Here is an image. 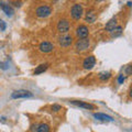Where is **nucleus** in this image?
Segmentation results:
<instances>
[{"label":"nucleus","mask_w":132,"mask_h":132,"mask_svg":"<svg viewBox=\"0 0 132 132\" xmlns=\"http://www.w3.org/2000/svg\"><path fill=\"white\" fill-rule=\"evenodd\" d=\"M51 109L54 111V112H59L60 110H62V106L61 105H57V104H54V105L51 107Z\"/></svg>","instance_id":"obj_19"},{"label":"nucleus","mask_w":132,"mask_h":132,"mask_svg":"<svg viewBox=\"0 0 132 132\" xmlns=\"http://www.w3.org/2000/svg\"><path fill=\"white\" fill-rule=\"evenodd\" d=\"M122 33H123L122 26H117V27L114 28V30L111 32V36H112V38H118V36L122 35Z\"/></svg>","instance_id":"obj_16"},{"label":"nucleus","mask_w":132,"mask_h":132,"mask_svg":"<svg viewBox=\"0 0 132 132\" xmlns=\"http://www.w3.org/2000/svg\"><path fill=\"white\" fill-rule=\"evenodd\" d=\"M117 27V18L116 16H113L112 19H110L108 22L106 23V26H105V30L107 32H112L114 30V28Z\"/></svg>","instance_id":"obj_13"},{"label":"nucleus","mask_w":132,"mask_h":132,"mask_svg":"<svg viewBox=\"0 0 132 132\" xmlns=\"http://www.w3.org/2000/svg\"><path fill=\"white\" fill-rule=\"evenodd\" d=\"M90 46V41L89 39H78L76 42H75V50H76V52H85V51H87V50L89 48Z\"/></svg>","instance_id":"obj_5"},{"label":"nucleus","mask_w":132,"mask_h":132,"mask_svg":"<svg viewBox=\"0 0 132 132\" xmlns=\"http://www.w3.org/2000/svg\"><path fill=\"white\" fill-rule=\"evenodd\" d=\"M94 118H96L97 120H100V121H113V118L111 117V116H108L106 113H101V112L94 113Z\"/></svg>","instance_id":"obj_14"},{"label":"nucleus","mask_w":132,"mask_h":132,"mask_svg":"<svg viewBox=\"0 0 132 132\" xmlns=\"http://www.w3.org/2000/svg\"><path fill=\"white\" fill-rule=\"evenodd\" d=\"M39 50L42 53H51L54 50V45H53V43L48 42V41H43V42L40 43Z\"/></svg>","instance_id":"obj_9"},{"label":"nucleus","mask_w":132,"mask_h":132,"mask_svg":"<svg viewBox=\"0 0 132 132\" xmlns=\"http://www.w3.org/2000/svg\"><path fill=\"white\" fill-rule=\"evenodd\" d=\"M0 8L2 9V11L5 12V13L8 15V16H12L14 13V9L12 8L10 5H8V3H5V2H0Z\"/></svg>","instance_id":"obj_11"},{"label":"nucleus","mask_w":132,"mask_h":132,"mask_svg":"<svg viewBox=\"0 0 132 132\" xmlns=\"http://www.w3.org/2000/svg\"><path fill=\"white\" fill-rule=\"evenodd\" d=\"M97 19V13L95 12V10H88L87 13L85 14V21L88 22V23H94L95 21H96Z\"/></svg>","instance_id":"obj_12"},{"label":"nucleus","mask_w":132,"mask_h":132,"mask_svg":"<svg viewBox=\"0 0 132 132\" xmlns=\"http://www.w3.org/2000/svg\"><path fill=\"white\" fill-rule=\"evenodd\" d=\"M110 77H111V73H110V72H104V73H100V74H99V79L102 80V81L108 80Z\"/></svg>","instance_id":"obj_18"},{"label":"nucleus","mask_w":132,"mask_h":132,"mask_svg":"<svg viewBox=\"0 0 132 132\" xmlns=\"http://www.w3.org/2000/svg\"><path fill=\"white\" fill-rule=\"evenodd\" d=\"M50 130H51V128L47 123H40L36 132H50Z\"/></svg>","instance_id":"obj_17"},{"label":"nucleus","mask_w":132,"mask_h":132,"mask_svg":"<svg viewBox=\"0 0 132 132\" xmlns=\"http://www.w3.org/2000/svg\"><path fill=\"white\" fill-rule=\"evenodd\" d=\"M69 29H71V23H69L68 19L66 18H62L59 20L57 22V26H56V30L61 34H67Z\"/></svg>","instance_id":"obj_3"},{"label":"nucleus","mask_w":132,"mask_h":132,"mask_svg":"<svg viewBox=\"0 0 132 132\" xmlns=\"http://www.w3.org/2000/svg\"><path fill=\"white\" fill-rule=\"evenodd\" d=\"M51 13H52V8L48 5H40L35 9V15L41 19L47 18V16L51 15Z\"/></svg>","instance_id":"obj_1"},{"label":"nucleus","mask_w":132,"mask_h":132,"mask_svg":"<svg viewBox=\"0 0 132 132\" xmlns=\"http://www.w3.org/2000/svg\"><path fill=\"white\" fill-rule=\"evenodd\" d=\"M10 3H12V5H13L14 7H21V1H11Z\"/></svg>","instance_id":"obj_23"},{"label":"nucleus","mask_w":132,"mask_h":132,"mask_svg":"<svg viewBox=\"0 0 132 132\" xmlns=\"http://www.w3.org/2000/svg\"><path fill=\"white\" fill-rule=\"evenodd\" d=\"M82 15H84V7L80 3H74L71 8V16L78 21V20H80L82 18Z\"/></svg>","instance_id":"obj_2"},{"label":"nucleus","mask_w":132,"mask_h":132,"mask_svg":"<svg viewBox=\"0 0 132 132\" xmlns=\"http://www.w3.org/2000/svg\"><path fill=\"white\" fill-rule=\"evenodd\" d=\"M75 33L78 39H87L89 35V29L85 24H80V26H78L76 28Z\"/></svg>","instance_id":"obj_7"},{"label":"nucleus","mask_w":132,"mask_h":132,"mask_svg":"<svg viewBox=\"0 0 132 132\" xmlns=\"http://www.w3.org/2000/svg\"><path fill=\"white\" fill-rule=\"evenodd\" d=\"M131 68H132L131 64L127 65V67H126V71H125V72H126V75H127V76H130V75H131V72H132V71H131Z\"/></svg>","instance_id":"obj_21"},{"label":"nucleus","mask_w":132,"mask_h":132,"mask_svg":"<svg viewBox=\"0 0 132 132\" xmlns=\"http://www.w3.org/2000/svg\"><path fill=\"white\" fill-rule=\"evenodd\" d=\"M33 97V94L30 92V90L27 89H19L15 90L11 94V98L12 99H20V98H31Z\"/></svg>","instance_id":"obj_6"},{"label":"nucleus","mask_w":132,"mask_h":132,"mask_svg":"<svg viewBox=\"0 0 132 132\" xmlns=\"http://www.w3.org/2000/svg\"><path fill=\"white\" fill-rule=\"evenodd\" d=\"M95 64H96V57L94 55H90L88 57H86L85 61L82 62V67L85 69H92Z\"/></svg>","instance_id":"obj_10"},{"label":"nucleus","mask_w":132,"mask_h":132,"mask_svg":"<svg viewBox=\"0 0 132 132\" xmlns=\"http://www.w3.org/2000/svg\"><path fill=\"white\" fill-rule=\"evenodd\" d=\"M127 6H128V7H131V1H128V2H127Z\"/></svg>","instance_id":"obj_25"},{"label":"nucleus","mask_w":132,"mask_h":132,"mask_svg":"<svg viewBox=\"0 0 132 132\" xmlns=\"http://www.w3.org/2000/svg\"><path fill=\"white\" fill-rule=\"evenodd\" d=\"M57 42L61 47H69L74 42V38L71 34H62L61 36H59L57 39Z\"/></svg>","instance_id":"obj_4"},{"label":"nucleus","mask_w":132,"mask_h":132,"mask_svg":"<svg viewBox=\"0 0 132 132\" xmlns=\"http://www.w3.org/2000/svg\"><path fill=\"white\" fill-rule=\"evenodd\" d=\"M38 127H39L38 123H35V125H33V126L31 127V131H33V132L36 131V130H38Z\"/></svg>","instance_id":"obj_24"},{"label":"nucleus","mask_w":132,"mask_h":132,"mask_svg":"<svg viewBox=\"0 0 132 132\" xmlns=\"http://www.w3.org/2000/svg\"><path fill=\"white\" fill-rule=\"evenodd\" d=\"M6 29H7V24H6V22L3 21V20L0 19V31H5Z\"/></svg>","instance_id":"obj_20"},{"label":"nucleus","mask_w":132,"mask_h":132,"mask_svg":"<svg viewBox=\"0 0 132 132\" xmlns=\"http://www.w3.org/2000/svg\"><path fill=\"white\" fill-rule=\"evenodd\" d=\"M48 68V64L47 63H45V64H41V65H39L38 67H36L35 69H34V75H40V74H42V73H44L46 69Z\"/></svg>","instance_id":"obj_15"},{"label":"nucleus","mask_w":132,"mask_h":132,"mask_svg":"<svg viewBox=\"0 0 132 132\" xmlns=\"http://www.w3.org/2000/svg\"><path fill=\"white\" fill-rule=\"evenodd\" d=\"M69 102H71L72 105H74V106L80 107V108H84V109H88V110H95L97 108V107L95 105H93V104L85 102V101H80V100H71Z\"/></svg>","instance_id":"obj_8"},{"label":"nucleus","mask_w":132,"mask_h":132,"mask_svg":"<svg viewBox=\"0 0 132 132\" xmlns=\"http://www.w3.org/2000/svg\"><path fill=\"white\" fill-rule=\"evenodd\" d=\"M126 80V76L123 75V74H120L119 75V77H118V82L119 84H123V81Z\"/></svg>","instance_id":"obj_22"}]
</instances>
